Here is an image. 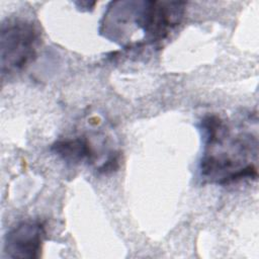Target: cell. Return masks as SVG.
<instances>
[{
  "label": "cell",
  "mask_w": 259,
  "mask_h": 259,
  "mask_svg": "<svg viewBox=\"0 0 259 259\" xmlns=\"http://www.w3.org/2000/svg\"><path fill=\"white\" fill-rule=\"evenodd\" d=\"M185 2H110L100 23V33L124 48L148 46L167 38L182 21Z\"/></svg>",
  "instance_id": "6da1fadb"
},
{
  "label": "cell",
  "mask_w": 259,
  "mask_h": 259,
  "mask_svg": "<svg viewBox=\"0 0 259 259\" xmlns=\"http://www.w3.org/2000/svg\"><path fill=\"white\" fill-rule=\"evenodd\" d=\"M39 31L26 19H11L3 23L0 36V64L2 75L23 70L36 56Z\"/></svg>",
  "instance_id": "3957f363"
},
{
  "label": "cell",
  "mask_w": 259,
  "mask_h": 259,
  "mask_svg": "<svg viewBox=\"0 0 259 259\" xmlns=\"http://www.w3.org/2000/svg\"><path fill=\"white\" fill-rule=\"evenodd\" d=\"M204 150L199 162L203 179L219 184L256 178L257 168L251 162L257 155V138L236 132L225 119L210 114L199 125Z\"/></svg>",
  "instance_id": "7a4b0ae2"
},
{
  "label": "cell",
  "mask_w": 259,
  "mask_h": 259,
  "mask_svg": "<svg viewBox=\"0 0 259 259\" xmlns=\"http://www.w3.org/2000/svg\"><path fill=\"white\" fill-rule=\"evenodd\" d=\"M52 151L66 162L73 164H78L83 161L92 162L95 158L93 148L84 138L58 141L52 146Z\"/></svg>",
  "instance_id": "5b68a950"
},
{
  "label": "cell",
  "mask_w": 259,
  "mask_h": 259,
  "mask_svg": "<svg viewBox=\"0 0 259 259\" xmlns=\"http://www.w3.org/2000/svg\"><path fill=\"white\" fill-rule=\"evenodd\" d=\"M45 235L41 224L35 222L21 223L6 234L3 251L9 258H38Z\"/></svg>",
  "instance_id": "277c9868"
}]
</instances>
